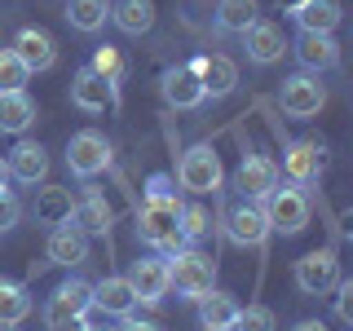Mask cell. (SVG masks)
I'll use <instances>...</instances> for the list:
<instances>
[{
  "label": "cell",
  "mask_w": 353,
  "mask_h": 331,
  "mask_svg": "<svg viewBox=\"0 0 353 331\" xmlns=\"http://www.w3.org/2000/svg\"><path fill=\"white\" fill-rule=\"evenodd\" d=\"M137 239L154 257H176L190 243L181 239V199H146L137 212Z\"/></svg>",
  "instance_id": "obj_1"
},
{
  "label": "cell",
  "mask_w": 353,
  "mask_h": 331,
  "mask_svg": "<svg viewBox=\"0 0 353 331\" xmlns=\"http://www.w3.org/2000/svg\"><path fill=\"white\" fill-rule=\"evenodd\" d=\"M216 287V261L203 257L199 248H181L176 257H168V292H176L181 301H199Z\"/></svg>",
  "instance_id": "obj_2"
},
{
  "label": "cell",
  "mask_w": 353,
  "mask_h": 331,
  "mask_svg": "<svg viewBox=\"0 0 353 331\" xmlns=\"http://www.w3.org/2000/svg\"><path fill=\"white\" fill-rule=\"evenodd\" d=\"M181 190L190 194H216L221 181H225V172H221V154L208 146V141H199L181 154V163H176V177H172Z\"/></svg>",
  "instance_id": "obj_3"
},
{
  "label": "cell",
  "mask_w": 353,
  "mask_h": 331,
  "mask_svg": "<svg viewBox=\"0 0 353 331\" xmlns=\"http://www.w3.org/2000/svg\"><path fill=\"white\" fill-rule=\"evenodd\" d=\"M261 208H265V221H270V234L292 239L309 225V194L296 190V185H287V181H279V190L265 199Z\"/></svg>",
  "instance_id": "obj_4"
},
{
  "label": "cell",
  "mask_w": 353,
  "mask_h": 331,
  "mask_svg": "<svg viewBox=\"0 0 353 331\" xmlns=\"http://www.w3.org/2000/svg\"><path fill=\"white\" fill-rule=\"evenodd\" d=\"M88 309H93V283H84V279H62L58 287H53V296L44 301V327L49 331H58L66 323H75V318H84Z\"/></svg>",
  "instance_id": "obj_5"
},
{
  "label": "cell",
  "mask_w": 353,
  "mask_h": 331,
  "mask_svg": "<svg viewBox=\"0 0 353 331\" xmlns=\"http://www.w3.org/2000/svg\"><path fill=\"white\" fill-rule=\"evenodd\" d=\"M323 172H327V146H323L318 137L292 141V146L283 150V168H279V177H283L287 185H296V190H309V185H314Z\"/></svg>",
  "instance_id": "obj_6"
},
{
  "label": "cell",
  "mask_w": 353,
  "mask_h": 331,
  "mask_svg": "<svg viewBox=\"0 0 353 331\" xmlns=\"http://www.w3.org/2000/svg\"><path fill=\"white\" fill-rule=\"evenodd\" d=\"M279 106H283V115H292V119H314L318 110L327 106L323 75H305V71L287 75V80L279 84Z\"/></svg>",
  "instance_id": "obj_7"
},
{
  "label": "cell",
  "mask_w": 353,
  "mask_h": 331,
  "mask_svg": "<svg viewBox=\"0 0 353 331\" xmlns=\"http://www.w3.org/2000/svg\"><path fill=\"white\" fill-rule=\"evenodd\" d=\"M66 168H71V177H80V181L102 177V172L110 168V141H106L97 128L75 132V137L66 141Z\"/></svg>",
  "instance_id": "obj_8"
},
{
  "label": "cell",
  "mask_w": 353,
  "mask_h": 331,
  "mask_svg": "<svg viewBox=\"0 0 353 331\" xmlns=\"http://www.w3.org/2000/svg\"><path fill=\"white\" fill-rule=\"evenodd\" d=\"M225 239L239 243V248H261L270 239V221H265V208L252 203V199H234L225 208Z\"/></svg>",
  "instance_id": "obj_9"
},
{
  "label": "cell",
  "mask_w": 353,
  "mask_h": 331,
  "mask_svg": "<svg viewBox=\"0 0 353 331\" xmlns=\"http://www.w3.org/2000/svg\"><path fill=\"white\" fill-rule=\"evenodd\" d=\"M279 163L265 159V154H243L239 172H234V190L239 199H252V203H265L274 190H279Z\"/></svg>",
  "instance_id": "obj_10"
},
{
  "label": "cell",
  "mask_w": 353,
  "mask_h": 331,
  "mask_svg": "<svg viewBox=\"0 0 353 331\" xmlns=\"http://www.w3.org/2000/svg\"><path fill=\"white\" fill-rule=\"evenodd\" d=\"M287 53L296 58V66H301L305 75H323V71H336L340 66L336 36H309V31H301L296 40H287Z\"/></svg>",
  "instance_id": "obj_11"
},
{
  "label": "cell",
  "mask_w": 353,
  "mask_h": 331,
  "mask_svg": "<svg viewBox=\"0 0 353 331\" xmlns=\"http://www.w3.org/2000/svg\"><path fill=\"white\" fill-rule=\"evenodd\" d=\"M124 279L132 287V296H137V305H159L168 296V257H154V252L137 257Z\"/></svg>",
  "instance_id": "obj_12"
},
{
  "label": "cell",
  "mask_w": 353,
  "mask_h": 331,
  "mask_svg": "<svg viewBox=\"0 0 353 331\" xmlns=\"http://www.w3.org/2000/svg\"><path fill=\"white\" fill-rule=\"evenodd\" d=\"M336 283H340V261H336L331 248H318V252H309V257L296 261V287H301L305 296H327Z\"/></svg>",
  "instance_id": "obj_13"
},
{
  "label": "cell",
  "mask_w": 353,
  "mask_h": 331,
  "mask_svg": "<svg viewBox=\"0 0 353 331\" xmlns=\"http://www.w3.org/2000/svg\"><path fill=\"white\" fill-rule=\"evenodd\" d=\"M71 225L80 230V234H110V225H115V212H110L106 194L97 190V185H84L80 194H75V208H71Z\"/></svg>",
  "instance_id": "obj_14"
},
{
  "label": "cell",
  "mask_w": 353,
  "mask_h": 331,
  "mask_svg": "<svg viewBox=\"0 0 353 331\" xmlns=\"http://www.w3.org/2000/svg\"><path fill=\"white\" fill-rule=\"evenodd\" d=\"M243 49H248V58L256 62V66H274V62L287 53V36H283L279 22L256 18L248 31H243Z\"/></svg>",
  "instance_id": "obj_15"
},
{
  "label": "cell",
  "mask_w": 353,
  "mask_h": 331,
  "mask_svg": "<svg viewBox=\"0 0 353 331\" xmlns=\"http://www.w3.org/2000/svg\"><path fill=\"white\" fill-rule=\"evenodd\" d=\"M115 97H119V88H110L93 66H80V71H75V80H71V106H80L84 115H102L106 106H115Z\"/></svg>",
  "instance_id": "obj_16"
},
{
  "label": "cell",
  "mask_w": 353,
  "mask_h": 331,
  "mask_svg": "<svg viewBox=\"0 0 353 331\" xmlns=\"http://www.w3.org/2000/svg\"><path fill=\"white\" fill-rule=\"evenodd\" d=\"M194 75H199V84H203V97H230L239 88V66L234 58H225V53H208V58H194Z\"/></svg>",
  "instance_id": "obj_17"
},
{
  "label": "cell",
  "mask_w": 353,
  "mask_h": 331,
  "mask_svg": "<svg viewBox=\"0 0 353 331\" xmlns=\"http://www.w3.org/2000/svg\"><path fill=\"white\" fill-rule=\"evenodd\" d=\"M159 88H163V102L176 106V110H194V106H203V102H208V97H203V84H199V75H194V66H190V62L168 66Z\"/></svg>",
  "instance_id": "obj_18"
},
{
  "label": "cell",
  "mask_w": 353,
  "mask_h": 331,
  "mask_svg": "<svg viewBox=\"0 0 353 331\" xmlns=\"http://www.w3.org/2000/svg\"><path fill=\"white\" fill-rule=\"evenodd\" d=\"M5 168H9V181L44 185V177H49V150H44L40 141H18V146L9 150Z\"/></svg>",
  "instance_id": "obj_19"
},
{
  "label": "cell",
  "mask_w": 353,
  "mask_h": 331,
  "mask_svg": "<svg viewBox=\"0 0 353 331\" xmlns=\"http://www.w3.org/2000/svg\"><path fill=\"white\" fill-rule=\"evenodd\" d=\"M9 49L18 53V62L27 66V71H53V62H58V44H53V36L40 31V27H22Z\"/></svg>",
  "instance_id": "obj_20"
},
{
  "label": "cell",
  "mask_w": 353,
  "mask_h": 331,
  "mask_svg": "<svg viewBox=\"0 0 353 331\" xmlns=\"http://www.w3.org/2000/svg\"><path fill=\"white\" fill-rule=\"evenodd\" d=\"M93 309L102 318H132V309H137V296H132L128 279H119V274H106V279L93 283Z\"/></svg>",
  "instance_id": "obj_21"
},
{
  "label": "cell",
  "mask_w": 353,
  "mask_h": 331,
  "mask_svg": "<svg viewBox=\"0 0 353 331\" xmlns=\"http://www.w3.org/2000/svg\"><path fill=\"white\" fill-rule=\"evenodd\" d=\"M71 208H75V194L66 190V185H40L36 199H31V217H36V225L44 230H58L71 221Z\"/></svg>",
  "instance_id": "obj_22"
},
{
  "label": "cell",
  "mask_w": 353,
  "mask_h": 331,
  "mask_svg": "<svg viewBox=\"0 0 353 331\" xmlns=\"http://www.w3.org/2000/svg\"><path fill=\"white\" fill-rule=\"evenodd\" d=\"M44 252H49L53 265H62V270H75V265L88 261V234H80V230L66 221V225L49 230V243H44Z\"/></svg>",
  "instance_id": "obj_23"
},
{
  "label": "cell",
  "mask_w": 353,
  "mask_h": 331,
  "mask_svg": "<svg viewBox=\"0 0 353 331\" xmlns=\"http://www.w3.org/2000/svg\"><path fill=\"white\" fill-rule=\"evenodd\" d=\"M292 18L309 36H331L340 27V18H345V9H340V0H305L301 9H292Z\"/></svg>",
  "instance_id": "obj_24"
},
{
  "label": "cell",
  "mask_w": 353,
  "mask_h": 331,
  "mask_svg": "<svg viewBox=\"0 0 353 331\" xmlns=\"http://www.w3.org/2000/svg\"><path fill=\"white\" fill-rule=\"evenodd\" d=\"M256 18H261V5H256V0H216V14H212L221 36H243V31H248Z\"/></svg>",
  "instance_id": "obj_25"
},
{
  "label": "cell",
  "mask_w": 353,
  "mask_h": 331,
  "mask_svg": "<svg viewBox=\"0 0 353 331\" xmlns=\"http://www.w3.org/2000/svg\"><path fill=\"white\" fill-rule=\"evenodd\" d=\"M110 22L124 36H146L154 27V0H115L110 5Z\"/></svg>",
  "instance_id": "obj_26"
},
{
  "label": "cell",
  "mask_w": 353,
  "mask_h": 331,
  "mask_svg": "<svg viewBox=\"0 0 353 331\" xmlns=\"http://www.w3.org/2000/svg\"><path fill=\"white\" fill-rule=\"evenodd\" d=\"M31 124H36V102L27 93H0V132L22 137Z\"/></svg>",
  "instance_id": "obj_27"
},
{
  "label": "cell",
  "mask_w": 353,
  "mask_h": 331,
  "mask_svg": "<svg viewBox=\"0 0 353 331\" xmlns=\"http://www.w3.org/2000/svg\"><path fill=\"white\" fill-rule=\"evenodd\" d=\"M66 22H71L80 36H97L110 22V0H71V5H66Z\"/></svg>",
  "instance_id": "obj_28"
},
{
  "label": "cell",
  "mask_w": 353,
  "mask_h": 331,
  "mask_svg": "<svg viewBox=\"0 0 353 331\" xmlns=\"http://www.w3.org/2000/svg\"><path fill=\"white\" fill-rule=\"evenodd\" d=\"M234 318H239V301L230 292H208V296H199V323L203 327H234Z\"/></svg>",
  "instance_id": "obj_29"
},
{
  "label": "cell",
  "mask_w": 353,
  "mask_h": 331,
  "mask_svg": "<svg viewBox=\"0 0 353 331\" xmlns=\"http://www.w3.org/2000/svg\"><path fill=\"white\" fill-rule=\"evenodd\" d=\"M31 314V292L22 283L0 279V327H18Z\"/></svg>",
  "instance_id": "obj_30"
},
{
  "label": "cell",
  "mask_w": 353,
  "mask_h": 331,
  "mask_svg": "<svg viewBox=\"0 0 353 331\" xmlns=\"http://www.w3.org/2000/svg\"><path fill=\"white\" fill-rule=\"evenodd\" d=\"M88 66H93V71L102 75L110 88H119V80H124V71H128V66H124V53L110 49V44H97V49H93V62H88Z\"/></svg>",
  "instance_id": "obj_31"
},
{
  "label": "cell",
  "mask_w": 353,
  "mask_h": 331,
  "mask_svg": "<svg viewBox=\"0 0 353 331\" xmlns=\"http://www.w3.org/2000/svg\"><path fill=\"white\" fill-rule=\"evenodd\" d=\"M31 71L18 62L14 49H0V93H27Z\"/></svg>",
  "instance_id": "obj_32"
},
{
  "label": "cell",
  "mask_w": 353,
  "mask_h": 331,
  "mask_svg": "<svg viewBox=\"0 0 353 331\" xmlns=\"http://www.w3.org/2000/svg\"><path fill=\"white\" fill-rule=\"evenodd\" d=\"M208 230H212V217H208V208L203 203H181V239L194 243L199 239H208Z\"/></svg>",
  "instance_id": "obj_33"
},
{
  "label": "cell",
  "mask_w": 353,
  "mask_h": 331,
  "mask_svg": "<svg viewBox=\"0 0 353 331\" xmlns=\"http://www.w3.org/2000/svg\"><path fill=\"white\" fill-rule=\"evenodd\" d=\"M234 331H279V318H274L270 305H248V309H239Z\"/></svg>",
  "instance_id": "obj_34"
},
{
  "label": "cell",
  "mask_w": 353,
  "mask_h": 331,
  "mask_svg": "<svg viewBox=\"0 0 353 331\" xmlns=\"http://www.w3.org/2000/svg\"><path fill=\"white\" fill-rule=\"evenodd\" d=\"M22 212H27V208H22V199L14 190L0 194V234H5V230H14L18 221H22Z\"/></svg>",
  "instance_id": "obj_35"
},
{
  "label": "cell",
  "mask_w": 353,
  "mask_h": 331,
  "mask_svg": "<svg viewBox=\"0 0 353 331\" xmlns=\"http://www.w3.org/2000/svg\"><path fill=\"white\" fill-rule=\"evenodd\" d=\"M331 292H336V318L345 327H353V279H340Z\"/></svg>",
  "instance_id": "obj_36"
},
{
  "label": "cell",
  "mask_w": 353,
  "mask_h": 331,
  "mask_svg": "<svg viewBox=\"0 0 353 331\" xmlns=\"http://www.w3.org/2000/svg\"><path fill=\"white\" fill-rule=\"evenodd\" d=\"M146 199H176V181L168 172H150L146 177Z\"/></svg>",
  "instance_id": "obj_37"
},
{
  "label": "cell",
  "mask_w": 353,
  "mask_h": 331,
  "mask_svg": "<svg viewBox=\"0 0 353 331\" xmlns=\"http://www.w3.org/2000/svg\"><path fill=\"white\" fill-rule=\"evenodd\" d=\"M110 331H163L159 323H137V318H119V327H110Z\"/></svg>",
  "instance_id": "obj_38"
},
{
  "label": "cell",
  "mask_w": 353,
  "mask_h": 331,
  "mask_svg": "<svg viewBox=\"0 0 353 331\" xmlns=\"http://www.w3.org/2000/svg\"><path fill=\"white\" fill-rule=\"evenodd\" d=\"M292 331H327V323H318V318H305V323H296Z\"/></svg>",
  "instance_id": "obj_39"
},
{
  "label": "cell",
  "mask_w": 353,
  "mask_h": 331,
  "mask_svg": "<svg viewBox=\"0 0 353 331\" xmlns=\"http://www.w3.org/2000/svg\"><path fill=\"white\" fill-rule=\"evenodd\" d=\"M58 331H88V318H75V323H66V327H58Z\"/></svg>",
  "instance_id": "obj_40"
},
{
  "label": "cell",
  "mask_w": 353,
  "mask_h": 331,
  "mask_svg": "<svg viewBox=\"0 0 353 331\" xmlns=\"http://www.w3.org/2000/svg\"><path fill=\"white\" fill-rule=\"evenodd\" d=\"M274 5H279V9H287V14H292V9H301L305 0H274Z\"/></svg>",
  "instance_id": "obj_41"
},
{
  "label": "cell",
  "mask_w": 353,
  "mask_h": 331,
  "mask_svg": "<svg viewBox=\"0 0 353 331\" xmlns=\"http://www.w3.org/2000/svg\"><path fill=\"white\" fill-rule=\"evenodd\" d=\"M9 190V168H5V159H0V194Z\"/></svg>",
  "instance_id": "obj_42"
},
{
  "label": "cell",
  "mask_w": 353,
  "mask_h": 331,
  "mask_svg": "<svg viewBox=\"0 0 353 331\" xmlns=\"http://www.w3.org/2000/svg\"><path fill=\"white\" fill-rule=\"evenodd\" d=\"M84 318H88V331H110V327H97V323H93V309H88Z\"/></svg>",
  "instance_id": "obj_43"
},
{
  "label": "cell",
  "mask_w": 353,
  "mask_h": 331,
  "mask_svg": "<svg viewBox=\"0 0 353 331\" xmlns=\"http://www.w3.org/2000/svg\"><path fill=\"white\" fill-rule=\"evenodd\" d=\"M203 331H234V327H203Z\"/></svg>",
  "instance_id": "obj_44"
},
{
  "label": "cell",
  "mask_w": 353,
  "mask_h": 331,
  "mask_svg": "<svg viewBox=\"0 0 353 331\" xmlns=\"http://www.w3.org/2000/svg\"><path fill=\"white\" fill-rule=\"evenodd\" d=\"M0 331H18V327H0Z\"/></svg>",
  "instance_id": "obj_45"
}]
</instances>
